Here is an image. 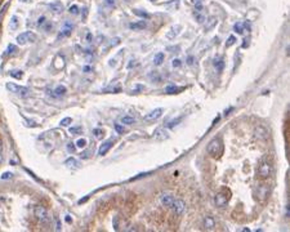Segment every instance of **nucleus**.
I'll return each instance as SVG.
<instances>
[{
	"mask_svg": "<svg viewBox=\"0 0 290 232\" xmlns=\"http://www.w3.org/2000/svg\"><path fill=\"white\" fill-rule=\"evenodd\" d=\"M152 137H154L156 141H165V139L169 138V134H168V132H166L164 128H157L154 132V135H152Z\"/></svg>",
	"mask_w": 290,
	"mask_h": 232,
	"instance_id": "obj_10",
	"label": "nucleus"
},
{
	"mask_svg": "<svg viewBox=\"0 0 290 232\" xmlns=\"http://www.w3.org/2000/svg\"><path fill=\"white\" fill-rule=\"evenodd\" d=\"M133 13L135 14V16H138V17L143 18V19H148V18L151 17V14H150V13H147L146 10H141V9H134V10H133Z\"/></svg>",
	"mask_w": 290,
	"mask_h": 232,
	"instance_id": "obj_22",
	"label": "nucleus"
},
{
	"mask_svg": "<svg viewBox=\"0 0 290 232\" xmlns=\"http://www.w3.org/2000/svg\"><path fill=\"white\" fill-rule=\"evenodd\" d=\"M121 121V124H125V125H132L135 122V119L132 118V116H122V118L120 119Z\"/></svg>",
	"mask_w": 290,
	"mask_h": 232,
	"instance_id": "obj_23",
	"label": "nucleus"
},
{
	"mask_svg": "<svg viewBox=\"0 0 290 232\" xmlns=\"http://www.w3.org/2000/svg\"><path fill=\"white\" fill-rule=\"evenodd\" d=\"M66 222H67V223H71V218H70V215H66Z\"/></svg>",
	"mask_w": 290,
	"mask_h": 232,
	"instance_id": "obj_51",
	"label": "nucleus"
},
{
	"mask_svg": "<svg viewBox=\"0 0 290 232\" xmlns=\"http://www.w3.org/2000/svg\"><path fill=\"white\" fill-rule=\"evenodd\" d=\"M0 151H2V141H0Z\"/></svg>",
	"mask_w": 290,
	"mask_h": 232,
	"instance_id": "obj_56",
	"label": "nucleus"
},
{
	"mask_svg": "<svg viewBox=\"0 0 290 232\" xmlns=\"http://www.w3.org/2000/svg\"><path fill=\"white\" fill-rule=\"evenodd\" d=\"M105 3L107 5H114L115 4V0H105Z\"/></svg>",
	"mask_w": 290,
	"mask_h": 232,
	"instance_id": "obj_50",
	"label": "nucleus"
},
{
	"mask_svg": "<svg viewBox=\"0 0 290 232\" xmlns=\"http://www.w3.org/2000/svg\"><path fill=\"white\" fill-rule=\"evenodd\" d=\"M71 31H72V26H71L68 22H66V25H64V28L62 30V32L60 34V36H58V38H64V36H68V35L71 34Z\"/></svg>",
	"mask_w": 290,
	"mask_h": 232,
	"instance_id": "obj_21",
	"label": "nucleus"
},
{
	"mask_svg": "<svg viewBox=\"0 0 290 232\" xmlns=\"http://www.w3.org/2000/svg\"><path fill=\"white\" fill-rule=\"evenodd\" d=\"M164 5H165V8H168L169 10H176L179 6V0H172L169 3H165Z\"/></svg>",
	"mask_w": 290,
	"mask_h": 232,
	"instance_id": "obj_20",
	"label": "nucleus"
},
{
	"mask_svg": "<svg viewBox=\"0 0 290 232\" xmlns=\"http://www.w3.org/2000/svg\"><path fill=\"white\" fill-rule=\"evenodd\" d=\"M248 45H249V39L246 38V39H244V43H242V48H248Z\"/></svg>",
	"mask_w": 290,
	"mask_h": 232,
	"instance_id": "obj_47",
	"label": "nucleus"
},
{
	"mask_svg": "<svg viewBox=\"0 0 290 232\" xmlns=\"http://www.w3.org/2000/svg\"><path fill=\"white\" fill-rule=\"evenodd\" d=\"M150 77H151V80L155 81V83H160V80H161V77L159 76V74H156V72H155V74H151Z\"/></svg>",
	"mask_w": 290,
	"mask_h": 232,
	"instance_id": "obj_35",
	"label": "nucleus"
},
{
	"mask_svg": "<svg viewBox=\"0 0 290 232\" xmlns=\"http://www.w3.org/2000/svg\"><path fill=\"white\" fill-rule=\"evenodd\" d=\"M12 176H13L12 173H4L3 176H2V179H8V178H10Z\"/></svg>",
	"mask_w": 290,
	"mask_h": 232,
	"instance_id": "obj_43",
	"label": "nucleus"
},
{
	"mask_svg": "<svg viewBox=\"0 0 290 232\" xmlns=\"http://www.w3.org/2000/svg\"><path fill=\"white\" fill-rule=\"evenodd\" d=\"M3 163V156H2V154H0V164Z\"/></svg>",
	"mask_w": 290,
	"mask_h": 232,
	"instance_id": "obj_54",
	"label": "nucleus"
},
{
	"mask_svg": "<svg viewBox=\"0 0 290 232\" xmlns=\"http://www.w3.org/2000/svg\"><path fill=\"white\" fill-rule=\"evenodd\" d=\"M112 144H114V141L112 139H108L107 142H105L102 146L99 147V150H98V155L99 156H103V155H106L108 151H110V148L112 147Z\"/></svg>",
	"mask_w": 290,
	"mask_h": 232,
	"instance_id": "obj_12",
	"label": "nucleus"
},
{
	"mask_svg": "<svg viewBox=\"0 0 290 232\" xmlns=\"http://www.w3.org/2000/svg\"><path fill=\"white\" fill-rule=\"evenodd\" d=\"M71 121H72L71 118H64V119L61 120V125H62V126H67L68 124H71Z\"/></svg>",
	"mask_w": 290,
	"mask_h": 232,
	"instance_id": "obj_37",
	"label": "nucleus"
},
{
	"mask_svg": "<svg viewBox=\"0 0 290 232\" xmlns=\"http://www.w3.org/2000/svg\"><path fill=\"white\" fill-rule=\"evenodd\" d=\"M34 213H35V217H36V219H38V221H40L43 223L48 221V212H47V209L44 206L38 205V206L35 208Z\"/></svg>",
	"mask_w": 290,
	"mask_h": 232,
	"instance_id": "obj_8",
	"label": "nucleus"
},
{
	"mask_svg": "<svg viewBox=\"0 0 290 232\" xmlns=\"http://www.w3.org/2000/svg\"><path fill=\"white\" fill-rule=\"evenodd\" d=\"M119 43H120V39H119V38H116V39H114V40H112L111 44H112V45H118Z\"/></svg>",
	"mask_w": 290,
	"mask_h": 232,
	"instance_id": "obj_49",
	"label": "nucleus"
},
{
	"mask_svg": "<svg viewBox=\"0 0 290 232\" xmlns=\"http://www.w3.org/2000/svg\"><path fill=\"white\" fill-rule=\"evenodd\" d=\"M180 30H182V26L180 25H176V26H172L169 28V31L166 32V38H168L169 40H173V39H176L177 36L179 35Z\"/></svg>",
	"mask_w": 290,
	"mask_h": 232,
	"instance_id": "obj_11",
	"label": "nucleus"
},
{
	"mask_svg": "<svg viewBox=\"0 0 290 232\" xmlns=\"http://www.w3.org/2000/svg\"><path fill=\"white\" fill-rule=\"evenodd\" d=\"M12 22H13V25L10 26L12 28H16V26H17V17H13L12 18Z\"/></svg>",
	"mask_w": 290,
	"mask_h": 232,
	"instance_id": "obj_45",
	"label": "nucleus"
},
{
	"mask_svg": "<svg viewBox=\"0 0 290 232\" xmlns=\"http://www.w3.org/2000/svg\"><path fill=\"white\" fill-rule=\"evenodd\" d=\"M49 8H50V10H52L53 13L60 14L63 10V4L61 2H53V3L49 4Z\"/></svg>",
	"mask_w": 290,
	"mask_h": 232,
	"instance_id": "obj_15",
	"label": "nucleus"
},
{
	"mask_svg": "<svg viewBox=\"0 0 290 232\" xmlns=\"http://www.w3.org/2000/svg\"><path fill=\"white\" fill-rule=\"evenodd\" d=\"M217 22H218V18H217V17H210L208 21H206V23H205V31H210V30H212V28L217 25Z\"/></svg>",
	"mask_w": 290,
	"mask_h": 232,
	"instance_id": "obj_18",
	"label": "nucleus"
},
{
	"mask_svg": "<svg viewBox=\"0 0 290 232\" xmlns=\"http://www.w3.org/2000/svg\"><path fill=\"white\" fill-rule=\"evenodd\" d=\"M235 43H236V38H235V36H234V35H232V36H230V38H228V40H227V43H226V48H230V47H232V45L235 44Z\"/></svg>",
	"mask_w": 290,
	"mask_h": 232,
	"instance_id": "obj_31",
	"label": "nucleus"
},
{
	"mask_svg": "<svg viewBox=\"0 0 290 232\" xmlns=\"http://www.w3.org/2000/svg\"><path fill=\"white\" fill-rule=\"evenodd\" d=\"M146 27H147L146 21H139V22H133L129 25V28H132V30H143Z\"/></svg>",
	"mask_w": 290,
	"mask_h": 232,
	"instance_id": "obj_17",
	"label": "nucleus"
},
{
	"mask_svg": "<svg viewBox=\"0 0 290 232\" xmlns=\"http://www.w3.org/2000/svg\"><path fill=\"white\" fill-rule=\"evenodd\" d=\"M192 2H193L195 4H199V3H201V0H192Z\"/></svg>",
	"mask_w": 290,
	"mask_h": 232,
	"instance_id": "obj_52",
	"label": "nucleus"
},
{
	"mask_svg": "<svg viewBox=\"0 0 290 232\" xmlns=\"http://www.w3.org/2000/svg\"><path fill=\"white\" fill-rule=\"evenodd\" d=\"M16 49H17L16 45H9V47H8V53H13Z\"/></svg>",
	"mask_w": 290,
	"mask_h": 232,
	"instance_id": "obj_46",
	"label": "nucleus"
},
{
	"mask_svg": "<svg viewBox=\"0 0 290 232\" xmlns=\"http://www.w3.org/2000/svg\"><path fill=\"white\" fill-rule=\"evenodd\" d=\"M76 146L80 147V148H84V147L86 146V139H85V138H80V139L76 142Z\"/></svg>",
	"mask_w": 290,
	"mask_h": 232,
	"instance_id": "obj_34",
	"label": "nucleus"
},
{
	"mask_svg": "<svg viewBox=\"0 0 290 232\" xmlns=\"http://www.w3.org/2000/svg\"><path fill=\"white\" fill-rule=\"evenodd\" d=\"M163 62H164V53L160 52L154 57V63H155V66H160Z\"/></svg>",
	"mask_w": 290,
	"mask_h": 232,
	"instance_id": "obj_25",
	"label": "nucleus"
},
{
	"mask_svg": "<svg viewBox=\"0 0 290 232\" xmlns=\"http://www.w3.org/2000/svg\"><path fill=\"white\" fill-rule=\"evenodd\" d=\"M10 74V76H13V77H17V79H21L23 76V72L22 71H19V70H13V71H10L9 72Z\"/></svg>",
	"mask_w": 290,
	"mask_h": 232,
	"instance_id": "obj_28",
	"label": "nucleus"
},
{
	"mask_svg": "<svg viewBox=\"0 0 290 232\" xmlns=\"http://www.w3.org/2000/svg\"><path fill=\"white\" fill-rule=\"evenodd\" d=\"M64 165H67L68 168H77V166H79V161L76 160V159H74V157H70V159H67V160L64 161Z\"/></svg>",
	"mask_w": 290,
	"mask_h": 232,
	"instance_id": "obj_24",
	"label": "nucleus"
},
{
	"mask_svg": "<svg viewBox=\"0 0 290 232\" xmlns=\"http://www.w3.org/2000/svg\"><path fill=\"white\" fill-rule=\"evenodd\" d=\"M80 157H84V159H88L89 157V152H81V154H80Z\"/></svg>",
	"mask_w": 290,
	"mask_h": 232,
	"instance_id": "obj_48",
	"label": "nucleus"
},
{
	"mask_svg": "<svg viewBox=\"0 0 290 232\" xmlns=\"http://www.w3.org/2000/svg\"><path fill=\"white\" fill-rule=\"evenodd\" d=\"M84 71H90V67H88V66H85V67H84Z\"/></svg>",
	"mask_w": 290,
	"mask_h": 232,
	"instance_id": "obj_53",
	"label": "nucleus"
},
{
	"mask_svg": "<svg viewBox=\"0 0 290 232\" xmlns=\"http://www.w3.org/2000/svg\"><path fill=\"white\" fill-rule=\"evenodd\" d=\"M22 2H25V3H27V2H31V0H22Z\"/></svg>",
	"mask_w": 290,
	"mask_h": 232,
	"instance_id": "obj_55",
	"label": "nucleus"
},
{
	"mask_svg": "<svg viewBox=\"0 0 290 232\" xmlns=\"http://www.w3.org/2000/svg\"><path fill=\"white\" fill-rule=\"evenodd\" d=\"M169 208L173 210V213H174V214L180 215V214H182V213L184 212V209H186V204H184V201H183V200L174 199Z\"/></svg>",
	"mask_w": 290,
	"mask_h": 232,
	"instance_id": "obj_7",
	"label": "nucleus"
},
{
	"mask_svg": "<svg viewBox=\"0 0 290 232\" xmlns=\"http://www.w3.org/2000/svg\"><path fill=\"white\" fill-rule=\"evenodd\" d=\"M67 150H68L70 152H74V151H75V146H74V143H68V144H67Z\"/></svg>",
	"mask_w": 290,
	"mask_h": 232,
	"instance_id": "obj_42",
	"label": "nucleus"
},
{
	"mask_svg": "<svg viewBox=\"0 0 290 232\" xmlns=\"http://www.w3.org/2000/svg\"><path fill=\"white\" fill-rule=\"evenodd\" d=\"M179 90H182V88H177V86H174V85L166 86V88H165V92L169 93V94H174V93H177V92H179Z\"/></svg>",
	"mask_w": 290,
	"mask_h": 232,
	"instance_id": "obj_26",
	"label": "nucleus"
},
{
	"mask_svg": "<svg viewBox=\"0 0 290 232\" xmlns=\"http://www.w3.org/2000/svg\"><path fill=\"white\" fill-rule=\"evenodd\" d=\"M163 112H164L163 108H155L154 111H151L150 114H147L146 116H144V121H147V122L155 121V120H157L163 115Z\"/></svg>",
	"mask_w": 290,
	"mask_h": 232,
	"instance_id": "obj_9",
	"label": "nucleus"
},
{
	"mask_svg": "<svg viewBox=\"0 0 290 232\" xmlns=\"http://www.w3.org/2000/svg\"><path fill=\"white\" fill-rule=\"evenodd\" d=\"M81 132V128L80 126H75V128H70V133L71 134H77Z\"/></svg>",
	"mask_w": 290,
	"mask_h": 232,
	"instance_id": "obj_39",
	"label": "nucleus"
},
{
	"mask_svg": "<svg viewBox=\"0 0 290 232\" xmlns=\"http://www.w3.org/2000/svg\"><path fill=\"white\" fill-rule=\"evenodd\" d=\"M45 21H47V18H45L44 16H41V17L38 19V25H39V26H43V25L45 23Z\"/></svg>",
	"mask_w": 290,
	"mask_h": 232,
	"instance_id": "obj_40",
	"label": "nucleus"
},
{
	"mask_svg": "<svg viewBox=\"0 0 290 232\" xmlns=\"http://www.w3.org/2000/svg\"><path fill=\"white\" fill-rule=\"evenodd\" d=\"M271 173H272V165H271V163L268 161V160H262V161H260V164L258 166V176L260 178L266 179V178H268V177L271 176Z\"/></svg>",
	"mask_w": 290,
	"mask_h": 232,
	"instance_id": "obj_3",
	"label": "nucleus"
},
{
	"mask_svg": "<svg viewBox=\"0 0 290 232\" xmlns=\"http://www.w3.org/2000/svg\"><path fill=\"white\" fill-rule=\"evenodd\" d=\"M228 201H230V192H228V191H226V190H223V191L218 192V193L215 195V197H214V202H215V205H217V206H219V208L224 206Z\"/></svg>",
	"mask_w": 290,
	"mask_h": 232,
	"instance_id": "obj_5",
	"label": "nucleus"
},
{
	"mask_svg": "<svg viewBox=\"0 0 290 232\" xmlns=\"http://www.w3.org/2000/svg\"><path fill=\"white\" fill-rule=\"evenodd\" d=\"M193 61H195V58H193L192 56H190V57L187 58V63L190 64V66H191V64H193Z\"/></svg>",
	"mask_w": 290,
	"mask_h": 232,
	"instance_id": "obj_44",
	"label": "nucleus"
},
{
	"mask_svg": "<svg viewBox=\"0 0 290 232\" xmlns=\"http://www.w3.org/2000/svg\"><path fill=\"white\" fill-rule=\"evenodd\" d=\"M208 152L209 155H212L213 157H219L223 152V143L221 138H214L209 142L208 144Z\"/></svg>",
	"mask_w": 290,
	"mask_h": 232,
	"instance_id": "obj_1",
	"label": "nucleus"
},
{
	"mask_svg": "<svg viewBox=\"0 0 290 232\" xmlns=\"http://www.w3.org/2000/svg\"><path fill=\"white\" fill-rule=\"evenodd\" d=\"M160 200H161V204H163V205H165V206H170V204H172L173 200H174V196H173L172 193L165 192V193H163L161 196H160Z\"/></svg>",
	"mask_w": 290,
	"mask_h": 232,
	"instance_id": "obj_13",
	"label": "nucleus"
},
{
	"mask_svg": "<svg viewBox=\"0 0 290 232\" xmlns=\"http://www.w3.org/2000/svg\"><path fill=\"white\" fill-rule=\"evenodd\" d=\"M268 193H270V187L267 184L262 183V184H258L257 188H255V196L259 201H264L268 196Z\"/></svg>",
	"mask_w": 290,
	"mask_h": 232,
	"instance_id": "obj_6",
	"label": "nucleus"
},
{
	"mask_svg": "<svg viewBox=\"0 0 290 232\" xmlns=\"http://www.w3.org/2000/svg\"><path fill=\"white\" fill-rule=\"evenodd\" d=\"M234 31L237 34H242L244 32V25L241 22H237L234 25Z\"/></svg>",
	"mask_w": 290,
	"mask_h": 232,
	"instance_id": "obj_27",
	"label": "nucleus"
},
{
	"mask_svg": "<svg viewBox=\"0 0 290 232\" xmlns=\"http://www.w3.org/2000/svg\"><path fill=\"white\" fill-rule=\"evenodd\" d=\"M214 66L217 67V70L218 71H222L223 70V67H224V62H223V60H218V61H214Z\"/></svg>",
	"mask_w": 290,
	"mask_h": 232,
	"instance_id": "obj_29",
	"label": "nucleus"
},
{
	"mask_svg": "<svg viewBox=\"0 0 290 232\" xmlns=\"http://www.w3.org/2000/svg\"><path fill=\"white\" fill-rule=\"evenodd\" d=\"M196 18H197V21H199L200 23H202V22L205 21V17H204V16H201V14H199V13H196Z\"/></svg>",
	"mask_w": 290,
	"mask_h": 232,
	"instance_id": "obj_41",
	"label": "nucleus"
},
{
	"mask_svg": "<svg viewBox=\"0 0 290 232\" xmlns=\"http://www.w3.org/2000/svg\"><path fill=\"white\" fill-rule=\"evenodd\" d=\"M115 130H116V132H118L119 134H124V132H125L124 126H121L120 124H115Z\"/></svg>",
	"mask_w": 290,
	"mask_h": 232,
	"instance_id": "obj_36",
	"label": "nucleus"
},
{
	"mask_svg": "<svg viewBox=\"0 0 290 232\" xmlns=\"http://www.w3.org/2000/svg\"><path fill=\"white\" fill-rule=\"evenodd\" d=\"M172 64H173V67H174V68H179L180 66H182V61L178 60V58H176V60H173V61H172Z\"/></svg>",
	"mask_w": 290,
	"mask_h": 232,
	"instance_id": "obj_33",
	"label": "nucleus"
},
{
	"mask_svg": "<svg viewBox=\"0 0 290 232\" xmlns=\"http://www.w3.org/2000/svg\"><path fill=\"white\" fill-rule=\"evenodd\" d=\"M214 226H215V221H214L213 217H210V215L205 217V219H204V227H205V230H213Z\"/></svg>",
	"mask_w": 290,
	"mask_h": 232,
	"instance_id": "obj_16",
	"label": "nucleus"
},
{
	"mask_svg": "<svg viewBox=\"0 0 290 232\" xmlns=\"http://www.w3.org/2000/svg\"><path fill=\"white\" fill-rule=\"evenodd\" d=\"M38 40V36H36L34 32L31 31H27V32H22V34H19L17 36V43L21 45H23V44H27V43H34Z\"/></svg>",
	"mask_w": 290,
	"mask_h": 232,
	"instance_id": "obj_4",
	"label": "nucleus"
},
{
	"mask_svg": "<svg viewBox=\"0 0 290 232\" xmlns=\"http://www.w3.org/2000/svg\"><path fill=\"white\" fill-rule=\"evenodd\" d=\"M66 92H67L66 86L58 85L57 88L54 89V92H53V96H54V97H62V96H64V94H66Z\"/></svg>",
	"mask_w": 290,
	"mask_h": 232,
	"instance_id": "obj_19",
	"label": "nucleus"
},
{
	"mask_svg": "<svg viewBox=\"0 0 290 232\" xmlns=\"http://www.w3.org/2000/svg\"><path fill=\"white\" fill-rule=\"evenodd\" d=\"M255 137L258 139H267V137H268V132H267V129L263 128V126H258L255 128V132H254Z\"/></svg>",
	"mask_w": 290,
	"mask_h": 232,
	"instance_id": "obj_14",
	"label": "nucleus"
},
{
	"mask_svg": "<svg viewBox=\"0 0 290 232\" xmlns=\"http://www.w3.org/2000/svg\"><path fill=\"white\" fill-rule=\"evenodd\" d=\"M68 12L71 14H77L79 13V8H77V5H71L70 8H68Z\"/></svg>",
	"mask_w": 290,
	"mask_h": 232,
	"instance_id": "obj_38",
	"label": "nucleus"
},
{
	"mask_svg": "<svg viewBox=\"0 0 290 232\" xmlns=\"http://www.w3.org/2000/svg\"><path fill=\"white\" fill-rule=\"evenodd\" d=\"M180 121H182V118H178V119H176V120L169 121V122H168V125H166V126H168V128H174L176 125H178V122H180Z\"/></svg>",
	"mask_w": 290,
	"mask_h": 232,
	"instance_id": "obj_30",
	"label": "nucleus"
},
{
	"mask_svg": "<svg viewBox=\"0 0 290 232\" xmlns=\"http://www.w3.org/2000/svg\"><path fill=\"white\" fill-rule=\"evenodd\" d=\"M93 133L96 135V138H98V139H101L103 137V130H101V129H94Z\"/></svg>",
	"mask_w": 290,
	"mask_h": 232,
	"instance_id": "obj_32",
	"label": "nucleus"
},
{
	"mask_svg": "<svg viewBox=\"0 0 290 232\" xmlns=\"http://www.w3.org/2000/svg\"><path fill=\"white\" fill-rule=\"evenodd\" d=\"M6 89L8 90H10L12 93H16L17 96H19V97H22V98H26V97H28L30 96V89L28 88H26V86H18V85H16V84H13V83H6Z\"/></svg>",
	"mask_w": 290,
	"mask_h": 232,
	"instance_id": "obj_2",
	"label": "nucleus"
}]
</instances>
